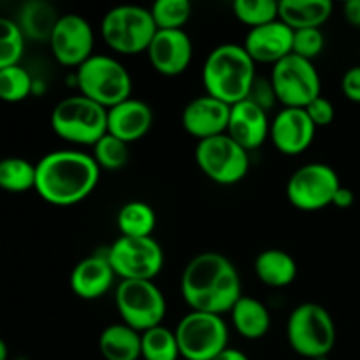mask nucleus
I'll return each instance as SVG.
<instances>
[{
	"label": "nucleus",
	"instance_id": "nucleus-42",
	"mask_svg": "<svg viewBox=\"0 0 360 360\" xmlns=\"http://www.w3.org/2000/svg\"><path fill=\"white\" fill-rule=\"evenodd\" d=\"M7 357H9V348H7L6 341L0 338V360H7Z\"/></svg>",
	"mask_w": 360,
	"mask_h": 360
},
{
	"label": "nucleus",
	"instance_id": "nucleus-10",
	"mask_svg": "<svg viewBox=\"0 0 360 360\" xmlns=\"http://www.w3.org/2000/svg\"><path fill=\"white\" fill-rule=\"evenodd\" d=\"M269 81L283 108L306 109L322 95V81L316 67L294 53L273 65Z\"/></svg>",
	"mask_w": 360,
	"mask_h": 360
},
{
	"label": "nucleus",
	"instance_id": "nucleus-18",
	"mask_svg": "<svg viewBox=\"0 0 360 360\" xmlns=\"http://www.w3.org/2000/svg\"><path fill=\"white\" fill-rule=\"evenodd\" d=\"M294 46V30L278 18L273 23L248 30L245 37V51L255 63L276 65L288 55Z\"/></svg>",
	"mask_w": 360,
	"mask_h": 360
},
{
	"label": "nucleus",
	"instance_id": "nucleus-9",
	"mask_svg": "<svg viewBox=\"0 0 360 360\" xmlns=\"http://www.w3.org/2000/svg\"><path fill=\"white\" fill-rule=\"evenodd\" d=\"M179 355L185 360H213L229 348V327L224 316L190 311L174 329Z\"/></svg>",
	"mask_w": 360,
	"mask_h": 360
},
{
	"label": "nucleus",
	"instance_id": "nucleus-21",
	"mask_svg": "<svg viewBox=\"0 0 360 360\" xmlns=\"http://www.w3.org/2000/svg\"><path fill=\"white\" fill-rule=\"evenodd\" d=\"M153 127V109L139 98H127L108 109V134L130 144L143 139Z\"/></svg>",
	"mask_w": 360,
	"mask_h": 360
},
{
	"label": "nucleus",
	"instance_id": "nucleus-14",
	"mask_svg": "<svg viewBox=\"0 0 360 360\" xmlns=\"http://www.w3.org/2000/svg\"><path fill=\"white\" fill-rule=\"evenodd\" d=\"M48 44L60 65L79 69L95 55L94 28L79 14H62Z\"/></svg>",
	"mask_w": 360,
	"mask_h": 360
},
{
	"label": "nucleus",
	"instance_id": "nucleus-40",
	"mask_svg": "<svg viewBox=\"0 0 360 360\" xmlns=\"http://www.w3.org/2000/svg\"><path fill=\"white\" fill-rule=\"evenodd\" d=\"M354 202H355L354 192H352L350 188H347V186L341 185L340 190L336 192V195H334L333 206L340 207V210H347V207L354 206Z\"/></svg>",
	"mask_w": 360,
	"mask_h": 360
},
{
	"label": "nucleus",
	"instance_id": "nucleus-13",
	"mask_svg": "<svg viewBox=\"0 0 360 360\" xmlns=\"http://www.w3.org/2000/svg\"><path fill=\"white\" fill-rule=\"evenodd\" d=\"M341 181L330 165L313 162L299 167L287 181V199L301 211H320L333 206Z\"/></svg>",
	"mask_w": 360,
	"mask_h": 360
},
{
	"label": "nucleus",
	"instance_id": "nucleus-26",
	"mask_svg": "<svg viewBox=\"0 0 360 360\" xmlns=\"http://www.w3.org/2000/svg\"><path fill=\"white\" fill-rule=\"evenodd\" d=\"M98 350L105 360H139L141 333L125 323H112L102 330Z\"/></svg>",
	"mask_w": 360,
	"mask_h": 360
},
{
	"label": "nucleus",
	"instance_id": "nucleus-23",
	"mask_svg": "<svg viewBox=\"0 0 360 360\" xmlns=\"http://www.w3.org/2000/svg\"><path fill=\"white\" fill-rule=\"evenodd\" d=\"M330 0H281L278 16L292 30L320 28L333 14Z\"/></svg>",
	"mask_w": 360,
	"mask_h": 360
},
{
	"label": "nucleus",
	"instance_id": "nucleus-39",
	"mask_svg": "<svg viewBox=\"0 0 360 360\" xmlns=\"http://www.w3.org/2000/svg\"><path fill=\"white\" fill-rule=\"evenodd\" d=\"M343 16L352 27L360 28V0H348L343 6Z\"/></svg>",
	"mask_w": 360,
	"mask_h": 360
},
{
	"label": "nucleus",
	"instance_id": "nucleus-20",
	"mask_svg": "<svg viewBox=\"0 0 360 360\" xmlns=\"http://www.w3.org/2000/svg\"><path fill=\"white\" fill-rule=\"evenodd\" d=\"M116 278L118 276L112 271L108 255L95 253L74 266L69 285L76 297L83 301H95V299L104 297L111 290Z\"/></svg>",
	"mask_w": 360,
	"mask_h": 360
},
{
	"label": "nucleus",
	"instance_id": "nucleus-8",
	"mask_svg": "<svg viewBox=\"0 0 360 360\" xmlns=\"http://www.w3.org/2000/svg\"><path fill=\"white\" fill-rule=\"evenodd\" d=\"M115 304L122 322L141 334L162 326L167 313L164 294L148 280L120 281L115 290Z\"/></svg>",
	"mask_w": 360,
	"mask_h": 360
},
{
	"label": "nucleus",
	"instance_id": "nucleus-30",
	"mask_svg": "<svg viewBox=\"0 0 360 360\" xmlns=\"http://www.w3.org/2000/svg\"><path fill=\"white\" fill-rule=\"evenodd\" d=\"M278 11H280V2L276 0H236L232 4L236 20L250 27V30L276 21L280 18Z\"/></svg>",
	"mask_w": 360,
	"mask_h": 360
},
{
	"label": "nucleus",
	"instance_id": "nucleus-22",
	"mask_svg": "<svg viewBox=\"0 0 360 360\" xmlns=\"http://www.w3.org/2000/svg\"><path fill=\"white\" fill-rule=\"evenodd\" d=\"M58 20L60 14L51 4L44 0H30L20 7L18 18L14 21L25 39L35 42H49Z\"/></svg>",
	"mask_w": 360,
	"mask_h": 360
},
{
	"label": "nucleus",
	"instance_id": "nucleus-41",
	"mask_svg": "<svg viewBox=\"0 0 360 360\" xmlns=\"http://www.w3.org/2000/svg\"><path fill=\"white\" fill-rule=\"evenodd\" d=\"M213 360H250V359L246 357L241 350H236V348L229 347L227 350H224L221 354H218Z\"/></svg>",
	"mask_w": 360,
	"mask_h": 360
},
{
	"label": "nucleus",
	"instance_id": "nucleus-35",
	"mask_svg": "<svg viewBox=\"0 0 360 360\" xmlns=\"http://www.w3.org/2000/svg\"><path fill=\"white\" fill-rule=\"evenodd\" d=\"M323 46H326V37L320 28L294 30V46H292L294 55L313 62L323 51Z\"/></svg>",
	"mask_w": 360,
	"mask_h": 360
},
{
	"label": "nucleus",
	"instance_id": "nucleus-15",
	"mask_svg": "<svg viewBox=\"0 0 360 360\" xmlns=\"http://www.w3.org/2000/svg\"><path fill=\"white\" fill-rule=\"evenodd\" d=\"M146 53L151 67L158 74L176 77L192 63L193 44L185 30H157Z\"/></svg>",
	"mask_w": 360,
	"mask_h": 360
},
{
	"label": "nucleus",
	"instance_id": "nucleus-33",
	"mask_svg": "<svg viewBox=\"0 0 360 360\" xmlns=\"http://www.w3.org/2000/svg\"><path fill=\"white\" fill-rule=\"evenodd\" d=\"M91 157L101 171H120L129 164V144L111 134H105L95 143Z\"/></svg>",
	"mask_w": 360,
	"mask_h": 360
},
{
	"label": "nucleus",
	"instance_id": "nucleus-29",
	"mask_svg": "<svg viewBox=\"0 0 360 360\" xmlns=\"http://www.w3.org/2000/svg\"><path fill=\"white\" fill-rule=\"evenodd\" d=\"M179 347L174 330L164 326L153 327L141 334V359L143 360H178Z\"/></svg>",
	"mask_w": 360,
	"mask_h": 360
},
{
	"label": "nucleus",
	"instance_id": "nucleus-34",
	"mask_svg": "<svg viewBox=\"0 0 360 360\" xmlns=\"http://www.w3.org/2000/svg\"><path fill=\"white\" fill-rule=\"evenodd\" d=\"M25 35L21 34L16 21L0 18V70L20 65L25 51Z\"/></svg>",
	"mask_w": 360,
	"mask_h": 360
},
{
	"label": "nucleus",
	"instance_id": "nucleus-4",
	"mask_svg": "<svg viewBox=\"0 0 360 360\" xmlns=\"http://www.w3.org/2000/svg\"><path fill=\"white\" fill-rule=\"evenodd\" d=\"M49 122L60 139L76 146L94 148L108 134V109L81 94L72 95L53 108Z\"/></svg>",
	"mask_w": 360,
	"mask_h": 360
},
{
	"label": "nucleus",
	"instance_id": "nucleus-32",
	"mask_svg": "<svg viewBox=\"0 0 360 360\" xmlns=\"http://www.w3.org/2000/svg\"><path fill=\"white\" fill-rule=\"evenodd\" d=\"M34 90V79L30 72L21 65L7 67L0 70V101L16 104L25 101Z\"/></svg>",
	"mask_w": 360,
	"mask_h": 360
},
{
	"label": "nucleus",
	"instance_id": "nucleus-24",
	"mask_svg": "<svg viewBox=\"0 0 360 360\" xmlns=\"http://www.w3.org/2000/svg\"><path fill=\"white\" fill-rule=\"evenodd\" d=\"M255 274L266 287L285 288L297 278V262L283 250H264L255 259Z\"/></svg>",
	"mask_w": 360,
	"mask_h": 360
},
{
	"label": "nucleus",
	"instance_id": "nucleus-3",
	"mask_svg": "<svg viewBox=\"0 0 360 360\" xmlns=\"http://www.w3.org/2000/svg\"><path fill=\"white\" fill-rule=\"evenodd\" d=\"M257 63L243 46L225 42L207 55L202 65V84L206 95L234 105L248 98L257 79Z\"/></svg>",
	"mask_w": 360,
	"mask_h": 360
},
{
	"label": "nucleus",
	"instance_id": "nucleus-19",
	"mask_svg": "<svg viewBox=\"0 0 360 360\" xmlns=\"http://www.w3.org/2000/svg\"><path fill=\"white\" fill-rule=\"evenodd\" d=\"M269 116L259 105L250 101H243L231 105V116H229V125L225 134L232 141H236L239 146L245 148L248 153L266 143V139L269 137Z\"/></svg>",
	"mask_w": 360,
	"mask_h": 360
},
{
	"label": "nucleus",
	"instance_id": "nucleus-31",
	"mask_svg": "<svg viewBox=\"0 0 360 360\" xmlns=\"http://www.w3.org/2000/svg\"><path fill=\"white\" fill-rule=\"evenodd\" d=\"M157 30H183L192 16L188 0H157L150 9Z\"/></svg>",
	"mask_w": 360,
	"mask_h": 360
},
{
	"label": "nucleus",
	"instance_id": "nucleus-12",
	"mask_svg": "<svg viewBox=\"0 0 360 360\" xmlns=\"http://www.w3.org/2000/svg\"><path fill=\"white\" fill-rule=\"evenodd\" d=\"M109 264L123 280L153 281L164 267V250L157 239L120 236L105 252Z\"/></svg>",
	"mask_w": 360,
	"mask_h": 360
},
{
	"label": "nucleus",
	"instance_id": "nucleus-2",
	"mask_svg": "<svg viewBox=\"0 0 360 360\" xmlns=\"http://www.w3.org/2000/svg\"><path fill=\"white\" fill-rule=\"evenodd\" d=\"M35 192L42 200L58 207L83 202L94 193L101 179V167L94 157L79 150H56L35 164Z\"/></svg>",
	"mask_w": 360,
	"mask_h": 360
},
{
	"label": "nucleus",
	"instance_id": "nucleus-6",
	"mask_svg": "<svg viewBox=\"0 0 360 360\" xmlns=\"http://www.w3.org/2000/svg\"><path fill=\"white\" fill-rule=\"evenodd\" d=\"M76 84L81 95L105 109L132 97V77L120 60L94 55L76 69Z\"/></svg>",
	"mask_w": 360,
	"mask_h": 360
},
{
	"label": "nucleus",
	"instance_id": "nucleus-7",
	"mask_svg": "<svg viewBox=\"0 0 360 360\" xmlns=\"http://www.w3.org/2000/svg\"><path fill=\"white\" fill-rule=\"evenodd\" d=\"M157 34L150 9L139 6H118L104 14L101 23L102 41L118 55L146 53Z\"/></svg>",
	"mask_w": 360,
	"mask_h": 360
},
{
	"label": "nucleus",
	"instance_id": "nucleus-5",
	"mask_svg": "<svg viewBox=\"0 0 360 360\" xmlns=\"http://www.w3.org/2000/svg\"><path fill=\"white\" fill-rule=\"evenodd\" d=\"M287 340L301 357L323 359L336 345V323L322 304L302 302L288 316Z\"/></svg>",
	"mask_w": 360,
	"mask_h": 360
},
{
	"label": "nucleus",
	"instance_id": "nucleus-27",
	"mask_svg": "<svg viewBox=\"0 0 360 360\" xmlns=\"http://www.w3.org/2000/svg\"><path fill=\"white\" fill-rule=\"evenodd\" d=\"M120 236L125 238H151L157 227V214L150 204L143 200H130L116 217Z\"/></svg>",
	"mask_w": 360,
	"mask_h": 360
},
{
	"label": "nucleus",
	"instance_id": "nucleus-25",
	"mask_svg": "<svg viewBox=\"0 0 360 360\" xmlns=\"http://www.w3.org/2000/svg\"><path fill=\"white\" fill-rule=\"evenodd\" d=\"M231 320L239 336L255 341L266 336L271 329V313L259 299L243 295L231 309Z\"/></svg>",
	"mask_w": 360,
	"mask_h": 360
},
{
	"label": "nucleus",
	"instance_id": "nucleus-36",
	"mask_svg": "<svg viewBox=\"0 0 360 360\" xmlns=\"http://www.w3.org/2000/svg\"><path fill=\"white\" fill-rule=\"evenodd\" d=\"M246 101L253 102V104L259 105L260 109L269 112V109L274 108L278 98H276V94H274V88L273 84H271V81L262 79V77L257 76V79L253 81V86L252 90H250V95Z\"/></svg>",
	"mask_w": 360,
	"mask_h": 360
},
{
	"label": "nucleus",
	"instance_id": "nucleus-17",
	"mask_svg": "<svg viewBox=\"0 0 360 360\" xmlns=\"http://www.w3.org/2000/svg\"><path fill=\"white\" fill-rule=\"evenodd\" d=\"M231 105L210 95H200L185 105L181 125L197 143L227 132Z\"/></svg>",
	"mask_w": 360,
	"mask_h": 360
},
{
	"label": "nucleus",
	"instance_id": "nucleus-16",
	"mask_svg": "<svg viewBox=\"0 0 360 360\" xmlns=\"http://www.w3.org/2000/svg\"><path fill=\"white\" fill-rule=\"evenodd\" d=\"M316 127L309 120L306 109L283 108L271 122L269 139L280 153L301 155L311 146Z\"/></svg>",
	"mask_w": 360,
	"mask_h": 360
},
{
	"label": "nucleus",
	"instance_id": "nucleus-37",
	"mask_svg": "<svg viewBox=\"0 0 360 360\" xmlns=\"http://www.w3.org/2000/svg\"><path fill=\"white\" fill-rule=\"evenodd\" d=\"M306 112H308L309 120L313 122V125L319 129V127H327L334 122V116H336V109H334V104L329 101V98L322 97L320 95L319 98L311 102V104L306 108Z\"/></svg>",
	"mask_w": 360,
	"mask_h": 360
},
{
	"label": "nucleus",
	"instance_id": "nucleus-38",
	"mask_svg": "<svg viewBox=\"0 0 360 360\" xmlns=\"http://www.w3.org/2000/svg\"><path fill=\"white\" fill-rule=\"evenodd\" d=\"M341 90L350 102L360 104V65L350 67L341 79Z\"/></svg>",
	"mask_w": 360,
	"mask_h": 360
},
{
	"label": "nucleus",
	"instance_id": "nucleus-28",
	"mask_svg": "<svg viewBox=\"0 0 360 360\" xmlns=\"http://www.w3.org/2000/svg\"><path fill=\"white\" fill-rule=\"evenodd\" d=\"M37 169L35 164L21 157H7L0 160V188L11 193L35 190Z\"/></svg>",
	"mask_w": 360,
	"mask_h": 360
},
{
	"label": "nucleus",
	"instance_id": "nucleus-11",
	"mask_svg": "<svg viewBox=\"0 0 360 360\" xmlns=\"http://www.w3.org/2000/svg\"><path fill=\"white\" fill-rule=\"evenodd\" d=\"M195 162L211 181L225 186L243 181L250 171V153L227 134L199 141Z\"/></svg>",
	"mask_w": 360,
	"mask_h": 360
},
{
	"label": "nucleus",
	"instance_id": "nucleus-1",
	"mask_svg": "<svg viewBox=\"0 0 360 360\" xmlns=\"http://www.w3.org/2000/svg\"><path fill=\"white\" fill-rule=\"evenodd\" d=\"M181 295L192 311L224 316L243 297L238 267L221 253H199L183 271Z\"/></svg>",
	"mask_w": 360,
	"mask_h": 360
}]
</instances>
